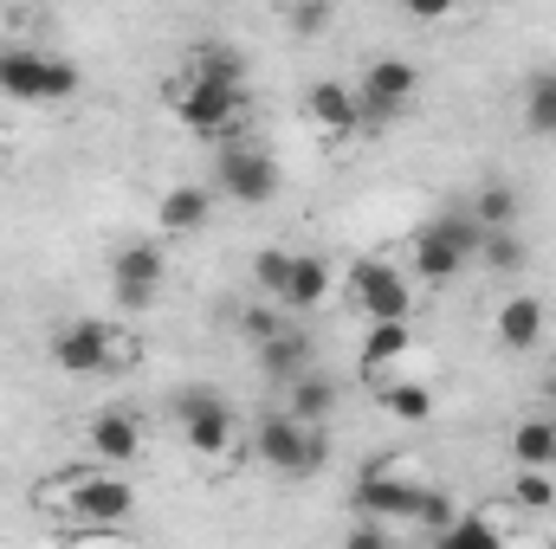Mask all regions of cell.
Wrapping results in <instances>:
<instances>
[{
    "label": "cell",
    "instance_id": "cell-19",
    "mask_svg": "<svg viewBox=\"0 0 556 549\" xmlns=\"http://www.w3.org/2000/svg\"><path fill=\"white\" fill-rule=\"evenodd\" d=\"M376 408L389 413V420H402V426H427V420H433V408H440V395H433L427 382H408V375H382Z\"/></svg>",
    "mask_w": 556,
    "mask_h": 549
},
{
    "label": "cell",
    "instance_id": "cell-32",
    "mask_svg": "<svg viewBox=\"0 0 556 549\" xmlns=\"http://www.w3.org/2000/svg\"><path fill=\"white\" fill-rule=\"evenodd\" d=\"M402 13L420 20V26H446V20L459 13V0H402Z\"/></svg>",
    "mask_w": 556,
    "mask_h": 549
},
{
    "label": "cell",
    "instance_id": "cell-27",
    "mask_svg": "<svg viewBox=\"0 0 556 549\" xmlns=\"http://www.w3.org/2000/svg\"><path fill=\"white\" fill-rule=\"evenodd\" d=\"M453 518H459V498H453V491H440V485H420L415 511H408V524H415L420 537H440Z\"/></svg>",
    "mask_w": 556,
    "mask_h": 549
},
{
    "label": "cell",
    "instance_id": "cell-9",
    "mask_svg": "<svg viewBox=\"0 0 556 549\" xmlns=\"http://www.w3.org/2000/svg\"><path fill=\"white\" fill-rule=\"evenodd\" d=\"M343 297L376 323V317H415V278L395 259H356L343 272Z\"/></svg>",
    "mask_w": 556,
    "mask_h": 549
},
{
    "label": "cell",
    "instance_id": "cell-31",
    "mask_svg": "<svg viewBox=\"0 0 556 549\" xmlns=\"http://www.w3.org/2000/svg\"><path fill=\"white\" fill-rule=\"evenodd\" d=\"M240 330H247L253 343H266V336L278 330V297H260L253 310H240Z\"/></svg>",
    "mask_w": 556,
    "mask_h": 549
},
{
    "label": "cell",
    "instance_id": "cell-33",
    "mask_svg": "<svg viewBox=\"0 0 556 549\" xmlns=\"http://www.w3.org/2000/svg\"><path fill=\"white\" fill-rule=\"evenodd\" d=\"M7 162H13V149H7V137H0V175H7Z\"/></svg>",
    "mask_w": 556,
    "mask_h": 549
},
{
    "label": "cell",
    "instance_id": "cell-17",
    "mask_svg": "<svg viewBox=\"0 0 556 549\" xmlns=\"http://www.w3.org/2000/svg\"><path fill=\"white\" fill-rule=\"evenodd\" d=\"M408 356H415V330H408V317H376L369 336H363V375L382 382V375H395Z\"/></svg>",
    "mask_w": 556,
    "mask_h": 549
},
{
    "label": "cell",
    "instance_id": "cell-3",
    "mask_svg": "<svg viewBox=\"0 0 556 549\" xmlns=\"http://www.w3.org/2000/svg\"><path fill=\"white\" fill-rule=\"evenodd\" d=\"M46 356H52L59 375H72V382H98V375H124V369L137 362V343H130L117 323H104V317H72V323L52 330Z\"/></svg>",
    "mask_w": 556,
    "mask_h": 549
},
{
    "label": "cell",
    "instance_id": "cell-1",
    "mask_svg": "<svg viewBox=\"0 0 556 549\" xmlns=\"http://www.w3.org/2000/svg\"><path fill=\"white\" fill-rule=\"evenodd\" d=\"M162 104H168V117H175L181 130H194V137H227V130H240V124H247V65H240V52H220V46L194 52V59L162 85Z\"/></svg>",
    "mask_w": 556,
    "mask_h": 549
},
{
    "label": "cell",
    "instance_id": "cell-16",
    "mask_svg": "<svg viewBox=\"0 0 556 549\" xmlns=\"http://www.w3.org/2000/svg\"><path fill=\"white\" fill-rule=\"evenodd\" d=\"M330 291H343V278H337V266L324 259V253H298L291 259V284H285V297H278V310H324L330 304Z\"/></svg>",
    "mask_w": 556,
    "mask_h": 549
},
{
    "label": "cell",
    "instance_id": "cell-7",
    "mask_svg": "<svg viewBox=\"0 0 556 549\" xmlns=\"http://www.w3.org/2000/svg\"><path fill=\"white\" fill-rule=\"evenodd\" d=\"M85 72L46 46H0V91L20 98V104H65L78 98Z\"/></svg>",
    "mask_w": 556,
    "mask_h": 549
},
{
    "label": "cell",
    "instance_id": "cell-21",
    "mask_svg": "<svg viewBox=\"0 0 556 549\" xmlns=\"http://www.w3.org/2000/svg\"><path fill=\"white\" fill-rule=\"evenodd\" d=\"M518 117L538 142H556V65H538L518 91Z\"/></svg>",
    "mask_w": 556,
    "mask_h": 549
},
{
    "label": "cell",
    "instance_id": "cell-23",
    "mask_svg": "<svg viewBox=\"0 0 556 549\" xmlns=\"http://www.w3.org/2000/svg\"><path fill=\"white\" fill-rule=\"evenodd\" d=\"M472 266H485L492 278H518L525 266H531V246L518 240V227H485V240H479Z\"/></svg>",
    "mask_w": 556,
    "mask_h": 549
},
{
    "label": "cell",
    "instance_id": "cell-22",
    "mask_svg": "<svg viewBox=\"0 0 556 549\" xmlns=\"http://www.w3.org/2000/svg\"><path fill=\"white\" fill-rule=\"evenodd\" d=\"M505 452H511V465H544V472H556V413H525L511 426Z\"/></svg>",
    "mask_w": 556,
    "mask_h": 549
},
{
    "label": "cell",
    "instance_id": "cell-8",
    "mask_svg": "<svg viewBox=\"0 0 556 549\" xmlns=\"http://www.w3.org/2000/svg\"><path fill=\"white\" fill-rule=\"evenodd\" d=\"M175 426H181V446H188L201 465H214V459H227V452L240 446V426H233L227 395H214V388H201V382L175 395Z\"/></svg>",
    "mask_w": 556,
    "mask_h": 549
},
{
    "label": "cell",
    "instance_id": "cell-6",
    "mask_svg": "<svg viewBox=\"0 0 556 549\" xmlns=\"http://www.w3.org/2000/svg\"><path fill=\"white\" fill-rule=\"evenodd\" d=\"M214 188H220L233 207H266L278 188H285V168H278L273 149H260V142L247 137V124H240V130H227V137H220V155H214Z\"/></svg>",
    "mask_w": 556,
    "mask_h": 549
},
{
    "label": "cell",
    "instance_id": "cell-12",
    "mask_svg": "<svg viewBox=\"0 0 556 549\" xmlns=\"http://www.w3.org/2000/svg\"><path fill=\"white\" fill-rule=\"evenodd\" d=\"M162 272H168L162 240H130V246L111 259V297H117L124 310H149L155 291H162Z\"/></svg>",
    "mask_w": 556,
    "mask_h": 549
},
{
    "label": "cell",
    "instance_id": "cell-4",
    "mask_svg": "<svg viewBox=\"0 0 556 549\" xmlns=\"http://www.w3.org/2000/svg\"><path fill=\"white\" fill-rule=\"evenodd\" d=\"M253 459H260L266 472H278V478H311V472H324V459H330V426L298 420L291 408H278L253 426Z\"/></svg>",
    "mask_w": 556,
    "mask_h": 549
},
{
    "label": "cell",
    "instance_id": "cell-18",
    "mask_svg": "<svg viewBox=\"0 0 556 549\" xmlns=\"http://www.w3.org/2000/svg\"><path fill=\"white\" fill-rule=\"evenodd\" d=\"M214 220V194L207 188H168L162 201H155V233L162 240H188V233H201Z\"/></svg>",
    "mask_w": 556,
    "mask_h": 549
},
{
    "label": "cell",
    "instance_id": "cell-28",
    "mask_svg": "<svg viewBox=\"0 0 556 549\" xmlns=\"http://www.w3.org/2000/svg\"><path fill=\"white\" fill-rule=\"evenodd\" d=\"M291 259H298V253H285V246L253 253V297H285V284H291Z\"/></svg>",
    "mask_w": 556,
    "mask_h": 549
},
{
    "label": "cell",
    "instance_id": "cell-2",
    "mask_svg": "<svg viewBox=\"0 0 556 549\" xmlns=\"http://www.w3.org/2000/svg\"><path fill=\"white\" fill-rule=\"evenodd\" d=\"M39 505H65V537H117L137 511V485L124 478V465H78L65 478H52L39 491Z\"/></svg>",
    "mask_w": 556,
    "mask_h": 549
},
{
    "label": "cell",
    "instance_id": "cell-20",
    "mask_svg": "<svg viewBox=\"0 0 556 549\" xmlns=\"http://www.w3.org/2000/svg\"><path fill=\"white\" fill-rule=\"evenodd\" d=\"M253 349H260V369L273 375L278 388H285V382H298V375L311 369V336H304V330H285V323H278L273 336H266V343H253Z\"/></svg>",
    "mask_w": 556,
    "mask_h": 549
},
{
    "label": "cell",
    "instance_id": "cell-14",
    "mask_svg": "<svg viewBox=\"0 0 556 549\" xmlns=\"http://www.w3.org/2000/svg\"><path fill=\"white\" fill-rule=\"evenodd\" d=\"M544 336H551V304H544L538 291L498 297V310H492V343H498L505 356H531Z\"/></svg>",
    "mask_w": 556,
    "mask_h": 549
},
{
    "label": "cell",
    "instance_id": "cell-26",
    "mask_svg": "<svg viewBox=\"0 0 556 549\" xmlns=\"http://www.w3.org/2000/svg\"><path fill=\"white\" fill-rule=\"evenodd\" d=\"M433 544H440V549H498V544H505V524H492L485 511H472V518H453Z\"/></svg>",
    "mask_w": 556,
    "mask_h": 549
},
{
    "label": "cell",
    "instance_id": "cell-29",
    "mask_svg": "<svg viewBox=\"0 0 556 549\" xmlns=\"http://www.w3.org/2000/svg\"><path fill=\"white\" fill-rule=\"evenodd\" d=\"M511 505H525V511H551L556 505V472H544V465H518V478H511Z\"/></svg>",
    "mask_w": 556,
    "mask_h": 549
},
{
    "label": "cell",
    "instance_id": "cell-13",
    "mask_svg": "<svg viewBox=\"0 0 556 549\" xmlns=\"http://www.w3.org/2000/svg\"><path fill=\"white\" fill-rule=\"evenodd\" d=\"M304 124L317 130V137H363L369 124H363V91L356 85H343V78H317L311 91H304Z\"/></svg>",
    "mask_w": 556,
    "mask_h": 549
},
{
    "label": "cell",
    "instance_id": "cell-11",
    "mask_svg": "<svg viewBox=\"0 0 556 549\" xmlns=\"http://www.w3.org/2000/svg\"><path fill=\"white\" fill-rule=\"evenodd\" d=\"M415 498H420V478L408 472V459H369L356 491H350V505L363 518H382V524H408Z\"/></svg>",
    "mask_w": 556,
    "mask_h": 549
},
{
    "label": "cell",
    "instance_id": "cell-15",
    "mask_svg": "<svg viewBox=\"0 0 556 549\" xmlns=\"http://www.w3.org/2000/svg\"><path fill=\"white\" fill-rule=\"evenodd\" d=\"M85 452L98 465H137L142 459V420L130 408H98L85 420Z\"/></svg>",
    "mask_w": 556,
    "mask_h": 549
},
{
    "label": "cell",
    "instance_id": "cell-10",
    "mask_svg": "<svg viewBox=\"0 0 556 549\" xmlns=\"http://www.w3.org/2000/svg\"><path fill=\"white\" fill-rule=\"evenodd\" d=\"M356 91H363V124L382 130V124H395L420 98V65L415 59H395V52L389 59H369L363 78H356Z\"/></svg>",
    "mask_w": 556,
    "mask_h": 549
},
{
    "label": "cell",
    "instance_id": "cell-24",
    "mask_svg": "<svg viewBox=\"0 0 556 549\" xmlns=\"http://www.w3.org/2000/svg\"><path fill=\"white\" fill-rule=\"evenodd\" d=\"M285 408L298 413V420L330 426V413H337V382H330V375H317V369H304L298 382H285Z\"/></svg>",
    "mask_w": 556,
    "mask_h": 549
},
{
    "label": "cell",
    "instance_id": "cell-5",
    "mask_svg": "<svg viewBox=\"0 0 556 549\" xmlns=\"http://www.w3.org/2000/svg\"><path fill=\"white\" fill-rule=\"evenodd\" d=\"M479 240H485V227L472 220V207H446V214L420 220V227H415V240H408L415 278H427V284H446V278H459L466 266H472Z\"/></svg>",
    "mask_w": 556,
    "mask_h": 549
},
{
    "label": "cell",
    "instance_id": "cell-25",
    "mask_svg": "<svg viewBox=\"0 0 556 549\" xmlns=\"http://www.w3.org/2000/svg\"><path fill=\"white\" fill-rule=\"evenodd\" d=\"M466 207H472V220H479V227H518V207H525V201H518V188H511V181H485Z\"/></svg>",
    "mask_w": 556,
    "mask_h": 549
},
{
    "label": "cell",
    "instance_id": "cell-30",
    "mask_svg": "<svg viewBox=\"0 0 556 549\" xmlns=\"http://www.w3.org/2000/svg\"><path fill=\"white\" fill-rule=\"evenodd\" d=\"M330 20H337V0H285V26H291L298 39L330 33Z\"/></svg>",
    "mask_w": 556,
    "mask_h": 549
}]
</instances>
